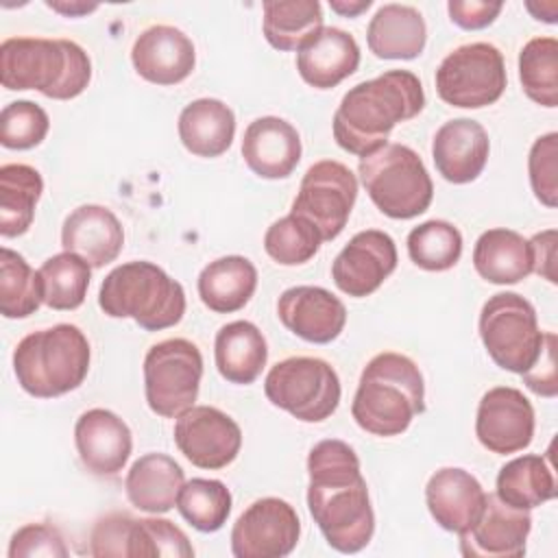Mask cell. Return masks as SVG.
I'll return each mask as SVG.
<instances>
[{
	"label": "cell",
	"instance_id": "1",
	"mask_svg": "<svg viewBox=\"0 0 558 558\" xmlns=\"http://www.w3.org/2000/svg\"><path fill=\"white\" fill-rule=\"evenodd\" d=\"M307 475V508L329 547L340 554L364 549L375 532V512L353 447L338 438L316 442Z\"/></svg>",
	"mask_w": 558,
	"mask_h": 558
},
{
	"label": "cell",
	"instance_id": "2",
	"mask_svg": "<svg viewBox=\"0 0 558 558\" xmlns=\"http://www.w3.org/2000/svg\"><path fill=\"white\" fill-rule=\"evenodd\" d=\"M425 107V92L410 70H388L353 85L333 113V140L351 155L364 157L388 144L390 131L416 118Z\"/></svg>",
	"mask_w": 558,
	"mask_h": 558
},
{
	"label": "cell",
	"instance_id": "3",
	"mask_svg": "<svg viewBox=\"0 0 558 558\" xmlns=\"http://www.w3.org/2000/svg\"><path fill=\"white\" fill-rule=\"evenodd\" d=\"M425 412V384L418 366L401 353H377L362 371L351 403L355 423L373 436H399Z\"/></svg>",
	"mask_w": 558,
	"mask_h": 558
},
{
	"label": "cell",
	"instance_id": "4",
	"mask_svg": "<svg viewBox=\"0 0 558 558\" xmlns=\"http://www.w3.org/2000/svg\"><path fill=\"white\" fill-rule=\"evenodd\" d=\"M0 81L7 89H37L70 100L92 81L87 52L70 39L9 37L0 44Z\"/></svg>",
	"mask_w": 558,
	"mask_h": 558
},
{
	"label": "cell",
	"instance_id": "5",
	"mask_svg": "<svg viewBox=\"0 0 558 558\" xmlns=\"http://www.w3.org/2000/svg\"><path fill=\"white\" fill-rule=\"evenodd\" d=\"M89 342L70 323L24 336L13 351V371L24 392L37 399L76 390L89 371Z\"/></svg>",
	"mask_w": 558,
	"mask_h": 558
},
{
	"label": "cell",
	"instance_id": "6",
	"mask_svg": "<svg viewBox=\"0 0 558 558\" xmlns=\"http://www.w3.org/2000/svg\"><path fill=\"white\" fill-rule=\"evenodd\" d=\"M100 310L111 318H133L146 331L177 325L185 314V290L153 262L116 266L100 283Z\"/></svg>",
	"mask_w": 558,
	"mask_h": 558
},
{
	"label": "cell",
	"instance_id": "7",
	"mask_svg": "<svg viewBox=\"0 0 558 558\" xmlns=\"http://www.w3.org/2000/svg\"><path fill=\"white\" fill-rule=\"evenodd\" d=\"M357 172L371 201L388 218L410 220L432 203V177L418 153L405 144H384L360 157Z\"/></svg>",
	"mask_w": 558,
	"mask_h": 558
},
{
	"label": "cell",
	"instance_id": "8",
	"mask_svg": "<svg viewBox=\"0 0 558 558\" xmlns=\"http://www.w3.org/2000/svg\"><path fill=\"white\" fill-rule=\"evenodd\" d=\"M480 338L490 360L510 373H527L541 355L545 331L534 305L517 292L493 294L480 312Z\"/></svg>",
	"mask_w": 558,
	"mask_h": 558
},
{
	"label": "cell",
	"instance_id": "9",
	"mask_svg": "<svg viewBox=\"0 0 558 558\" xmlns=\"http://www.w3.org/2000/svg\"><path fill=\"white\" fill-rule=\"evenodd\" d=\"M268 401L303 423L329 418L340 403V379L320 357L294 355L277 362L264 381Z\"/></svg>",
	"mask_w": 558,
	"mask_h": 558
},
{
	"label": "cell",
	"instance_id": "10",
	"mask_svg": "<svg viewBox=\"0 0 558 558\" xmlns=\"http://www.w3.org/2000/svg\"><path fill=\"white\" fill-rule=\"evenodd\" d=\"M203 355L185 338H168L153 344L144 357V392L148 408L163 416L177 418L187 412L201 388Z\"/></svg>",
	"mask_w": 558,
	"mask_h": 558
},
{
	"label": "cell",
	"instance_id": "11",
	"mask_svg": "<svg viewBox=\"0 0 558 558\" xmlns=\"http://www.w3.org/2000/svg\"><path fill=\"white\" fill-rule=\"evenodd\" d=\"M506 63L499 48L473 41L451 50L436 70V92L451 107L480 109L497 102L506 89Z\"/></svg>",
	"mask_w": 558,
	"mask_h": 558
},
{
	"label": "cell",
	"instance_id": "12",
	"mask_svg": "<svg viewBox=\"0 0 558 558\" xmlns=\"http://www.w3.org/2000/svg\"><path fill=\"white\" fill-rule=\"evenodd\" d=\"M357 198V179L349 166L323 159L307 168L292 201L294 216L307 220L329 242L342 233Z\"/></svg>",
	"mask_w": 558,
	"mask_h": 558
},
{
	"label": "cell",
	"instance_id": "13",
	"mask_svg": "<svg viewBox=\"0 0 558 558\" xmlns=\"http://www.w3.org/2000/svg\"><path fill=\"white\" fill-rule=\"evenodd\" d=\"M301 536L296 510L279 497L253 501L233 523L231 551L235 558H283Z\"/></svg>",
	"mask_w": 558,
	"mask_h": 558
},
{
	"label": "cell",
	"instance_id": "14",
	"mask_svg": "<svg viewBox=\"0 0 558 558\" xmlns=\"http://www.w3.org/2000/svg\"><path fill=\"white\" fill-rule=\"evenodd\" d=\"M174 445L198 469H225L242 447L240 425L218 408L192 405L177 416Z\"/></svg>",
	"mask_w": 558,
	"mask_h": 558
},
{
	"label": "cell",
	"instance_id": "15",
	"mask_svg": "<svg viewBox=\"0 0 558 558\" xmlns=\"http://www.w3.org/2000/svg\"><path fill=\"white\" fill-rule=\"evenodd\" d=\"M475 436L482 447L499 456L530 447L534 438V408L530 399L510 386L484 392L477 405Z\"/></svg>",
	"mask_w": 558,
	"mask_h": 558
},
{
	"label": "cell",
	"instance_id": "16",
	"mask_svg": "<svg viewBox=\"0 0 558 558\" xmlns=\"http://www.w3.org/2000/svg\"><path fill=\"white\" fill-rule=\"evenodd\" d=\"M397 268L395 240L379 229L355 233L331 264V279L340 292L362 299L373 294Z\"/></svg>",
	"mask_w": 558,
	"mask_h": 558
},
{
	"label": "cell",
	"instance_id": "17",
	"mask_svg": "<svg viewBox=\"0 0 558 558\" xmlns=\"http://www.w3.org/2000/svg\"><path fill=\"white\" fill-rule=\"evenodd\" d=\"M532 530L530 510L504 504L495 493H486L477 519L460 532V551L466 558H519Z\"/></svg>",
	"mask_w": 558,
	"mask_h": 558
},
{
	"label": "cell",
	"instance_id": "18",
	"mask_svg": "<svg viewBox=\"0 0 558 558\" xmlns=\"http://www.w3.org/2000/svg\"><path fill=\"white\" fill-rule=\"evenodd\" d=\"M277 316L294 336L314 344H327L342 333L347 307L320 286H294L281 292Z\"/></svg>",
	"mask_w": 558,
	"mask_h": 558
},
{
	"label": "cell",
	"instance_id": "19",
	"mask_svg": "<svg viewBox=\"0 0 558 558\" xmlns=\"http://www.w3.org/2000/svg\"><path fill=\"white\" fill-rule=\"evenodd\" d=\"M74 442L83 466L98 477L118 475L131 458L129 425L111 410L92 408L74 425Z\"/></svg>",
	"mask_w": 558,
	"mask_h": 558
},
{
	"label": "cell",
	"instance_id": "20",
	"mask_svg": "<svg viewBox=\"0 0 558 558\" xmlns=\"http://www.w3.org/2000/svg\"><path fill=\"white\" fill-rule=\"evenodd\" d=\"M135 72L155 85H177L185 81L196 63L192 39L168 24H155L142 31L131 48Z\"/></svg>",
	"mask_w": 558,
	"mask_h": 558
},
{
	"label": "cell",
	"instance_id": "21",
	"mask_svg": "<svg viewBox=\"0 0 558 558\" xmlns=\"http://www.w3.org/2000/svg\"><path fill=\"white\" fill-rule=\"evenodd\" d=\"M488 133L471 118L445 122L432 142V157L438 174L456 185L475 181L488 161Z\"/></svg>",
	"mask_w": 558,
	"mask_h": 558
},
{
	"label": "cell",
	"instance_id": "22",
	"mask_svg": "<svg viewBox=\"0 0 558 558\" xmlns=\"http://www.w3.org/2000/svg\"><path fill=\"white\" fill-rule=\"evenodd\" d=\"M242 157L257 177L286 179L301 161L299 131L277 116L257 118L244 131Z\"/></svg>",
	"mask_w": 558,
	"mask_h": 558
},
{
	"label": "cell",
	"instance_id": "23",
	"mask_svg": "<svg viewBox=\"0 0 558 558\" xmlns=\"http://www.w3.org/2000/svg\"><path fill=\"white\" fill-rule=\"evenodd\" d=\"M124 244V229L116 214L102 205H81L68 214L61 227V246L78 255L92 268L113 262Z\"/></svg>",
	"mask_w": 558,
	"mask_h": 558
},
{
	"label": "cell",
	"instance_id": "24",
	"mask_svg": "<svg viewBox=\"0 0 558 558\" xmlns=\"http://www.w3.org/2000/svg\"><path fill=\"white\" fill-rule=\"evenodd\" d=\"M486 490L464 469H438L425 486V501L432 519L447 532H464L480 514Z\"/></svg>",
	"mask_w": 558,
	"mask_h": 558
},
{
	"label": "cell",
	"instance_id": "25",
	"mask_svg": "<svg viewBox=\"0 0 558 558\" xmlns=\"http://www.w3.org/2000/svg\"><path fill=\"white\" fill-rule=\"evenodd\" d=\"M360 65L355 37L336 26H323L299 52L296 70L316 89H331L351 76Z\"/></svg>",
	"mask_w": 558,
	"mask_h": 558
},
{
	"label": "cell",
	"instance_id": "26",
	"mask_svg": "<svg viewBox=\"0 0 558 558\" xmlns=\"http://www.w3.org/2000/svg\"><path fill=\"white\" fill-rule=\"evenodd\" d=\"M366 41L379 59H416L425 48L427 26L418 9L390 2L371 17Z\"/></svg>",
	"mask_w": 558,
	"mask_h": 558
},
{
	"label": "cell",
	"instance_id": "27",
	"mask_svg": "<svg viewBox=\"0 0 558 558\" xmlns=\"http://www.w3.org/2000/svg\"><path fill=\"white\" fill-rule=\"evenodd\" d=\"M183 484V469L166 453H146L137 458L124 480L129 501L137 510L150 514H163L174 508Z\"/></svg>",
	"mask_w": 558,
	"mask_h": 558
},
{
	"label": "cell",
	"instance_id": "28",
	"mask_svg": "<svg viewBox=\"0 0 558 558\" xmlns=\"http://www.w3.org/2000/svg\"><path fill=\"white\" fill-rule=\"evenodd\" d=\"M218 373L231 384H253L268 360V347L257 325L233 320L218 329L214 340Z\"/></svg>",
	"mask_w": 558,
	"mask_h": 558
},
{
	"label": "cell",
	"instance_id": "29",
	"mask_svg": "<svg viewBox=\"0 0 558 558\" xmlns=\"http://www.w3.org/2000/svg\"><path fill=\"white\" fill-rule=\"evenodd\" d=\"M235 135V116L218 98H198L183 107L179 116L181 144L196 157H218L227 153Z\"/></svg>",
	"mask_w": 558,
	"mask_h": 558
},
{
	"label": "cell",
	"instance_id": "30",
	"mask_svg": "<svg viewBox=\"0 0 558 558\" xmlns=\"http://www.w3.org/2000/svg\"><path fill=\"white\" fill-rule=\"evenodd\" d=\"M196 288L205 307L231 314L251 301L257 288V268L242 255L218 257L201 270Z\"/></svg>",
	"mask_w": 558,
	"mask_h": 558
},
{
	"label": "cell",
	"instance_id": "31",
	"mask_svg": "<svg viewBox=\"0 0 558 558\" xmlns=\"http://www.w3.org/2000/svg\"><path fill=\"white\" fill-rule=\"evenodd\" d=\"M473 266L490 283H519L532 272L530 242L512 229H488L475 242Z\"/></svg>",
	"mask_w": 558,
	"mask_h": 558
},
{
	"label": "cell",
	"instance_id": "32",
	"mask_svg": "<svg viewBox=\"0 0 558 558\" xmlns=\"http://www.w3.org/2000/svg\"><path fill=\"white\" fill-rule=\"evenodd\" d=\"M44 192L41 174L28 163H4L0 168V233L17 238L35 218V205Z\"/></svg>",
	"mask_w": 558,
	"mask_h": 558
},
{
	"label": "cell",
	"instance_id": "33",
	"mask_svg": "<svg viewBox=\"0 0 558 558\" xmlns=\"http://www.w3.org/2000/svg\"><path fill=\"white\" fill-rule=\"evenodd\" d=\"M323 28V7L316 0L264 2V37L275 50H301Z\"/></svg>",
	"mask_w": 558,
	"mask_h": 558
},
{
	"label": "cell",
	"instance_id": "34",
	"mask_svg": "<svg viewBox=\"0 0 558 558\" xmlns=\"http://www.w3.org/2000/svg\"><path fill=\"white\" fill-rule=\"evenodd\" d=\"M495 495L512 508L532 510L556 497V480L545 458L527 453L499 469Z\"/></svg>",
	"mask_w": 558,
	"mask_h": 558
},
{
	"label": "cell",
	"instance_id": "35",
	"mask_svg": "<svg viewBox=\"0 0 558 558\" xmlns=\"http://www.w3.org/2000/svg\"><path fill=\"white\" fill-rule=\"evenodd\" d=\"M37 272L41 281V296L48 307L76 310L83 305L92 279V266L85 259L63 251L48 257Z\"/></svg>",
	"mask_w": 558,
	"mask_h": 558
},
{
	"label": "cell",
	"instance_id": "36",
	"mask_svg": "<svg viewBox=\"0 0 558 558\" xmlns=\"http://www.w3.org/2000/svg\"><path fill=\"white\" fill-rule=\"evenodd\" d=\"M44 303L39 272L13 248H0V312L4 318H26Z\"/></svg>",
	"mask_w": 558,
	"mask_h": 558
},
{
	"label": "cell",
	"instance_id": "37",
	"mask_svg": "<svg viewBox=\"0 0 558 558\" xmlns=\"http://www.w3.org/2000/svg\"><path fill=\"white\" fill-rule=\"evenodd\" d=\"M519 78L530 100L543 107L558 105V41L534 37L519 52Z\"/></svg>",
	"mask_w": 558,
	"mask_h": 558
},
{
	"label": "cell",
	"instance_id": "38",
	"mask_svg": "<svg viewBox=\"0 0 558 558\" xmlns=\"http://www.w3.org/2000/svg\"><path fill=\"white\" fill-rule=\"evenodd\" d=\"M177 508L194 530L216 532L231 514V493L220 480L192 477L181 486Z\"/></svg>",
	"mask_w": 558,
	"mask_h": 558
},
{
	"label": "cell",
	"instance_id": "39",
	"mask_svg": "<svg viewBox=\"0 0 558 558\" xmlns=\"http://www.w3.org/2000/svg\"><path fill=\"white\" fill-rule=\"evenodd\" d=\"M408 255L423 270H449L462 255V233L447 220H427L408 233Z\"/></svg>",
	"mask_w": 558,
	"mask_h": 558
},
{
	"label": "cell",
	"instance_id": "40",
	"mask_svg": "<svg viewBox=\"0 0 558 558\" xmlns=\"http://www.w3.org/2000/svg\"><path fill=\"white\" fill-rule=\"evenodd\" d=\"M320 244L323 240L318 231L294 214L275 220L264 235L266 253L281 266H299L310 262L318 253Z\"/></svg>",
	"mask_w": 558,
	"mask_h": 558
},
{
	"label": "cell",
	"instance_id": "41",
	"mask_svg": "<svg viewBox=\"0 0 558 558\" xmlns=\"http://www.w3.org/2000/svg\"><path fill=\"white\" fill-rule=\"evenodd\" d=\"M48 113L33 100L9 102L0 113V144L11 150H28L48 135Z\"/></svg>",
	"mask_w": 558,
	"mask_h": 558
},
{
	"label": "cell",
	"instance_id": "42",
	"mask_svg": "<svg viewBox=\"0 0 558 558\" xmlns=\"http://www.w3.org/2000/svg\"><path fill=\"white\" fill-rule=\"evenodd\" d=\"M192 558L194 547L181 527L168 519H135L133 558Z\"/></svg>",
	"mask_w": 558,
	"mask_h": 558
},
{
	"label": "cell",
	"instance_id": "43",
	"mask_svg": "<svg viewBox=\"0 0 558 558\" xmlns=\"http://www.w3.org/2000/svg\"><path fill=\"white\" fill-rule=\"evenodd\" d=\"M558 133H547L541 135L532 148H530V157H527V170H530V183L534 190V196L547 205V207H556L558 203Z\"/></svg>",
	"mask_w": 558,
	"mask_h": 558
},
{
	"label": "cell",
	"instance_id": "44",
	"mask_svg": "<svg viewBox=\"0 0 558 558\" xmlns=\"http://www.w3.org/2000/svg\"><path fill=\"white\" fill-rule=\"evenodd\" d=\"M133 523L135 519L126 512H111L96 521L89 534L92 556H118L131 558L133 554Z\"/></svg>",
	"mask_w": 558,
	"mask_h": 558
},
{
	"label": "cell",
	"instance_id": "45",
	"mask_svg": "<svg viewBox=\"0 0 558 558\" xmlns=\"http://www.w3.org/2000/svg\"><path fill=\"white\" fill-rule=\"evenodd\" d=\"M70 551L61 532L48 523H26L22 525L9 543V558H65Z\"/></svg>",
	"mask_w": 558,
	"mask_h": 558
},
{
	"label": "cell",
	"instance_id": "46",
	"mask_svg": "<svg viewBox=\"0 0 558 558\" xmlns=\"http://www.w3.org/2000/svg\"><path fill=\"white\" fill-rule=\"evenodd\" d=\"M523 384L541 395V397H556L558 392V373H556V336L551 331L545 333V342L541 349L538 360L534 366L523 373Z\"/></svg>",
	"mask_w": 558,
	"mask_h": 558
},
{
	"label": "cell",
	"instance_id": "47",
	"mask_svg": "<svg viewBox=\"0 0 558 558\" xmlns=\"http://www.w3.org/2000/svg\"><path fill=\"white\" fill-rule=\"evenodd\" d=\"M501 2H486V0H451L447 4L449 17L456 26L464 31H480L495 22L501 13Z\"/></svg>",
	"mask_w": 558,
	"mask_h": 558
},
{
	"label": "cell",
	"instance_id": "48",
	"mask_svg": "<svg viewBox=\"0 0 558 558\" xmlns=\"http://www.w3.org/2000/svg\"><path fill=\"white\" fill-rule=\"evenodd\" d=\"M556 229H547L536 233L530 242L532 251V272L541 275L549 283H556Z\"/></svg>",
	"mask_w": 558,
	"mask_h": 558
},
{
	"label": "cell",
	"instance_id": "49",
	"mask_svg": "<svg viewBox=\"0 0 558 558\" xmlns=\"http://www.w3.org/2000/svg\"><path fill=\"white\" fill-rule=\"evenodd\" d=\"M373 2L371 0H357V2H344V0H331L329 7L340 13V15H347V17H355L360 15L362 11H366Z\"/></svg>",
	"mask_w": 558,
	"mask_h": 558
},
{
	"label": "cell",
	"instance_id": "50",
	"mask_svg": "<svg viewBox=\"0 0 558 558\" xmlns=\"http://www.w3.org/2000/svg\"><path fill=\"white\" fill-rule=\"evenodd\" d=\"M50 9L59 11V13H65V15H81V13H89L96 9V4H83V2H76V4H63V2H46Z\"/></svg>",
	"mask_w": 558,
	"mask_h": 558
}]
</instances>
